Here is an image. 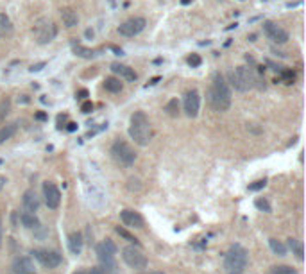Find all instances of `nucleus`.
Here are the masks:
<instances>
[{
  "label": "nucleus",
  "mask_w": 306,
  "mask_h": 274,
  "mask_svg": "<svg viewBox=\"0 0 306 274\" xmlns=\"http://www.w3.org/2000/svg\"><path fill=\"white\" fill-rule=\"evenodd\" d=\"M208 99H210L212 110L217 111V113L228 111L229 106H231V88H229L226 77L220 72H215L212 76V84H210Z\"/></svg>",
  "instance_id": "nucleus-1"
},
{
  "label": "nucleus",
  "mask_w": 306,
  "mask_h": 274,
  "mask_svg": "<svg viewBox=\"0 0 306 274\" xmlns=\"http://www.w3.org/2000/svg\"><path fill=\"white\" fill-rule=\"evenodd\" d=\"M129 137L142 147L149 145L152 140V124L145 111H134L129 120Z\"/></svg>",
  "instance_id": "nucleus-2"
},
{
  "label": "nucleus",
  "mask_w": 306,
  "mask_h": 274,
  "mask_svg": "<svg viewBox=\"0 0 306 274\" xmlns=\"http://www.w3.org/2000/svg\"><path fill=\"white\" fill-rule=\"evenodd\" d=\"M247 263H249V253L240 244L229 247L224 256V269L228 274H242L247 269Z\"/></svg>",
  "instance_id": "nucleus-3"
},
{
  "label": "nucleus",
  "mask_w": 306,
  "mask_h": 274,
  "mask_svg": "<svg viewBox=\"0 0 306 274\" xmlns=\"http://www.w3.org/2000/svg\"><path fill=\"white\" fill-rule=\"evenodd\" d=\"M117 246L113 244V240L106 238L104 242L97 244L95 247V253H97V258H99L100 269L104 274H118V265H117Z\"/></svg>",
  "instance_id": "nucleus-4"
},
{
  "label": "nucleus",
  "mask_w": 306,
  "mask_h": 274,
  "mask_svg": "<svg viewBox=\"0 0 306 274\" xmlns=\"http://www.w3.org/2000/svg\"><path fill=\"white\" fill-rule=\"evenodd\" d=\"M229 82L236 92H249L254 86H258L260 77L249 66H236L234 70L229 72Z\"/></svg>",
  "instance_id": "nucleus-5"
},
{
  "label": "nucleus",
  "mask_w": 306,
  "mask_h": 274,
  "mask_svg": "<svg viewBox=\"0 0 306 274\" xmlns=\"http://www.w3.org/2000/svg\"><path fill=\"white\" fill-rule=\"evenodd\" d=\"M111 156H113V159H115L118 165H122V167H133L134 161H136V153H134V149L131 147L126 140H122V138H118V140L113 142Z\"/></svg>",
  "instance_id": "nucleus-6"
},
{
  "label": "nucleus",
  "mask_w": 306,
  "mask_h": 274,
  "mask_svg": "<svg viewBox=\"0 0 306 274\" xmlns=\"http://www.w3.org/2000/svg\"><path fill=\"white\" fill-rule=\"evenodd\" d=\"M34 34H36L39 45L50 43L57 36V25L49 18H39L38 22L34 23Z\"/></svg>",
  "instance_id": "nucleus-7"
},
{
  "label": "nucleus",
  "mask_w": 306,
  "mask_h": 274,
  "mask_svg": "<svg viewBox=\"0 0 306 274\" xmlns=\"http://www.w3.org/2000/svg\"><path fill=\"white\" fill-rule=\"evenodd\" d=\"M122 260L127 263L131 269H138V271H142V269H145L147 265H149V260H147V256L144 254V251L136 246H126L124 247L122 249Z\"/></svg>",
  "instance_id": "nucleus-8"
},
{
  "label": "nucleus",
  "mask_w": 306,
  "mask_h": 274,
  "mask_svg": "<svg viewBox=\"0 0 306 274\" xmlns=\"http://www.w3.org/2000/svg\"><path fill=\"white\" fill-rule=\"evenodd\" d=\"M147 27V20L144 17H133L126 20L124 23H120V27H118V34H122L126 38H134V36H138L144 29Z\"/></svg>",
  "instance_id": "nucleus-9"
},
{
  "label": "nucleus",
  "mask_w": 306,
  "mask_h": 274,
  "mask_svg": "<svg viewBox=\"0 0 306 274\" xmlns=\"http://www.w3.org/2000/svg\"><path fill=\"white\" fill-rule=\"evenodd\" d=\"M31 254L47 269H56L57 265H61L63 262L61 254L57 251H52V249H34Z\"/></svg>",
  "instance_id": "nucleus-10"
},
{
  "label": "nucleus",
  "mask_w": 306,
  "mask_h": 274,
  "mask_svg": "<svg viewBox=\"0 0 306 274\" xmlns=\"http://www.w3.org/2000/svg\"><path fill=\"white\" fill-rule=\"evenodd\" d=\"M263 31L267 34V38L272 41V43H278V45H283L287 43L290 39L288 33L285 31L281 25H278L276 22H265L263 23Z\"/></svg>",
  "instance_id": "nucleus-11"
},
{
  "label": "nucleus",
  "mask_w": 306,
  "mask_h": 274,
  "mask_svg": "<svg viewBox=\"0 0 306 274\" xmlns=\"http://www.w3.org/2000/svg\"><path fill=\"white\" fill-rule=\"evenodd\" d=\"M43 197H45V204L50 210L59 208V204H61V192H59V188L54 183H50V181H45L43 183Z\"/></svg>",
  "instance_id": "nucleus-12"
},
{
  "label": "nucleus",
  "mask_w": 306,
  "mask_h": 274,
  "mask_svg": "<svg viewBox=\"0 0 306 274\" xmlns=\"http://www.w3.org/2000/svg\"><path fill=\"white\" fill-rule=\"evenodd\" d=\"M184 113L190 117V118H195L199 115V108H200V95L197 90H190L184 95Z\"/></svg>",
  "instance_id": "nucleus-13"
},
{
  "label": "nucleus",
  "mask_w": 306,
  "mask_h": 274,
  "mask_svg": "<svg viewBox=\"0 0 306 274\" xmlns=\"http://www.w3.org/2000/svg\"><path fill=\"white\" fill-rule=\"evenodd\" d=\"M120 220H122L124 224L129 226V228H134V230H142L145 226V220L144 217L136 212V210H122L120 212Z\"/></svg>",
  "instance_id": "nucleus-14"
},
{
  "label": "nucleus",
  "mask_w": 306,
  "mask_h": 274,
  "mask_svg": "<svg viewBox=\"0 0 306 274\" xmlns=\"http://www.w3.org/2000/svg\"><path fill=\"white\" fill-rule=\"evenodd\" d=\"M13 274H38L34 269L33 260L29 256H18L13 262Z\"/></svg>",
  "instance_id": "nucleus-15"
},
{
  "label": "nucleus",
  "mask_w": 306,
  "mask_h": 274,
  "mask_svg": "<svg viewBox=\"0 0 306 274\" xmlns=\"http://www.w3.org/2000/svg\"><path fill=\"white\" fill-rule=\"evenodd\" d=\"M22 203H23L25 212H29V214H36V212L39 210L41 201H39L38 194L34 192V190H25V194H23V197H22Z\"/></svg>",
  "instance_id": "nucleus-16"
},
{
  "label": "nucleus",
  "mask_w": 306,
  "mask_h": 274,
  "mask_svg": "<svg viewBox=\"0 0 306 274\" xmlns=\"http://www.w3.org/2000/svg\"><path fill=\"white\" fill-rule=\"evenodd\" d=\"M111 70H113V74H117V76H120L122 79H126V81H136V72L131 68V66H127V65H120V63H113L111 65Z\"/></svg>",
  "instance_id": "nucleus-17"
},
{
  "label": "nucleus",
  "mask_w": 306,
  "mask_h": 274,
  "mask_svg": "<svg viewBox=\"0 0 306 274\" xmlns=\"http://www.w3.org/2000/svg\"><path fill=\"white\" fill-rule=\"evenodd\" d=\"M83 246H84L83 233H79V231L70 233V236H68V249H70V253H72V254H81Z\"/></svg>",
  "instance_id": "nucleus-18"
},
{
  "label": "nucleus",
  "mask_w": 306,
  "mask_h": 274,
  "mask_svg": "<svg viewBox=\"0 0 306 274\" xmlns=\"http://www.w3.org/2000/svg\"><path fill=\"white\" fill-rule=\"evenodd\" d=\"M61 20H63V23L67 25L68 29H72V27H75L79 23V17H77V13L73 11L72 7H63L61 11Z\"/></svg>",
  "instance_id": "nucleus-19"
},
{
  "label": "nucleus",
  "mask_w": 306,
  "mask_h": 274,
  "mask_svg": "<svg viewBox=\"0 0 306 274\" xmlns=\"http://www.w3.org/2000/svg\"><path fill=\"white\" fill-rule=\"evenodd\" d=\"M18 131V122H11V124H6V126L0 127V145L6 143L7 140H11Z\"/></svg>",
  "instance_id": "nucleus-20"
},
{
  "label": "nucleus",
  "mask_w": 306,
  "mask_h": 274,
  "mask_svg": "<svg viewBox=\"0 0 306 274\" xmlns=\"http://www.w3.org/2000/svg\"><path fill=\"white\" fill-rule=\"evenodd\" d=\"M104 88H106L109 94H120L124 90V82L118 77H106L104 79Z\"/></svg>",
  "instance_id": "nucleus-21"
},
{
  "label": "nucleus",
  "mask_w": 306,
  "mask_h": 274,
  "mask_svg": "<svg viewBox=\"0 0 306 274\" xmlns=\"http://www.w3.org/2000/svg\"><path fill=\"white\" fill-rule=\"evenodd\" d=\"M20 220H22L23 228H27V230H36V228H39V219L36 217V214L23 212V214L20 215Z\"/></svg>",
  "instance_id": "nucleus-22"
},
{
  "label": "nucleus",
  "mask_w": 306,
  "mask_h": 274,
  "mask_svg": "<svg viewBox=\"0 0 306 274\" xmlns=\"http://www.w3.org/2000/svg\"><path fill=\"white\" fill-rule=\"evenodd\" d=\"M72 50L73 54L79 56V58H84V59H91V58H95V50L91 49H86V47H83V45L75 43V41H72Z\"/></svg>",
  "instance_id": "nucleus-23"
},
{
  "label": "nucleus",
  "mask_w": 306,
  "mask_h": 274,
  "mask_svg": "<svg viewBox=\"0 0 306 274\" xmlns=\"http://www.w3.org/2000/svg\"><path fill=\"white\" fill-rule=\"evenodd\" d=\"M288 247L292 249L297 260H303L305 258V246H303V242L297 240V238H288Z\"/></svg>",
  "instance_id": "nucleus-24"
},
{
  "label": "nucleus",
  "mask_w": 306,
  "mask_h": 274,
  "mask_svg": "<svg viewBox=\"0 0 306 274\" xmlns=\"http://www.w3.org/2000/svg\"><path fill=\"white\" fill-rule=\"evenodd\" d=\"M269 246H270L274 254H278V256H285L287 254V246H285L283 242L276 240V238H269Z\"/></svg>",
  "instance_id": "nucleus-25"
},
{
  "label": "nucleus",
  "mask_w": 306,
  "mask_h": 274,
  "mask_svg": "<svg viewBox=\"0 0 306 274\" xmlns=\"http://www.w3.org/2000/svg\"><path fill=\"white\" fill-rule=\"evenodd\" d=\"M269 274H297V271L290 265H274L269 269Z\"/></svg>",
  "instance_id": "nucleus-26"
},
{
  "label": "nucleus",
  "mask_w": 306,
  "mask_h": 274,
  "mask_svg": "<svg viewBox=\"0 0 306 274\" xmlns=\"http://www.w3.org/2000/svg\"><path fill=\"white\" fill-rule=\"evenodd\" d=\"M115 231H117V233H118V235H120V236H122V238H126V240H127V242H131L133 246L140 247L138 238H136V236H134V235H131V233H129L127 230H124V228H120V226H117V228H115Z\"/></svg>",
  "instance_id": "nucleus-27"
},
{
  "label": "nucleus",
  "mask_w": 306,
  "mask_h": 274,
  "mask_svg": "<svg viewBox=\"0 0 306 274\" xmlns=\"http://www.w3.org/2000/svg\"><path fill=\"white\" fill-rule=\"evenodd\" d=\"M165 111H167L168 117H178L179 115V102L178 99H170L165 104Z\"/></svg>",
  "instance_id": "nucleus-28"
},
{
  "label": "nucleus",
  "mask_w": 306,
  "mask_h": 274,
  "mask_svg": "<svg viewBox=\"0 0 306 274\" xmlns=\"http://www.w3.org/2000/svg\"><path fill=\"white\" fill-rule=\"evenodd\" d=\"M9 110H11V100H9V97H6V99H2V102H0V124L4 122Z\"/></svg>",
  "instance_id": "nucleus-29"
},
{
  "label": "nucleus",
  "mask_w": 306,
  "mask_h": 274,
  "mask_svg": "<svg viewBox=\"0 0 306 274\" xmlns=\"http://www.w3.org/2000/svg\"><path fill=\"white\" fill-rule=\"evenodd\" d=\"M254 206H256L258 210L265 212V214H270V212H272V206H270V203H269L265 197H258L256 201H254Z\"/></svg>",
  "instance_id": "nucleus-30"
},
{
  "label": "nucleus",
  "mask_w": 306,
  "mask_h": 274,
  "mask_svg": "<svg viewBox=\"0 0 306 274\" xmlns=\"http://www.w3.org/2000/svg\"><path fill=\"white\" fill-rule=\"evenodd\" d=\"M281 79L285 81V84H294L295 72L290 70V68H283V70H281Z\"/></svg>",
  "instance_id": "nucleus-31"
},
{
  "label": "nucleus",
  "mask_w": 306,
  "mask_h": 274,
  "mask_svg": "<svg viewBox=\"0 0 306 274\" xmlns=\"http://www.w3.org/2000/svg\"><path fill=\"white\" fill-rule=\"evenodd\" d=\"M0 29H4V31H11L13 29V23L6 13H0Z\"/></svg>",
  "instance_id": "nucleus-32"
},
{
  "label": "nucleus",
  "mask_w": 306,
  "mask_h": 274,
  "mask_svg": "<svg viewBox=\"0 0 306 274\" xmlns=\"http://www.w3.org/2000/svg\"><path fill=\"white\" fill-rule=\"evenodd\" d=\"M265 185H267V179H265V177H263V179L254 181V183H251L249 185V192H258V190L265 188Z\"/></svg>",
  "instance_id": "nucleus-33"
},
{
  "label": "nucleus",
  "mask_w": 306,
  "mask_h": 274,
  "mask_svg": "<svg viewBox=\"0 0 306 274\" xmlns=\"http://www.w3.org/2000/svg\"><path fill=\"white\" fill-rule=\"evenodd\" d=\"M200 63H202V59H200L199 54H192L188 58V65L192 66V68H197V66H200Z\"/></svg>",
  "instance_id": "nucleus-34"
},
{
  "label": "nucleus",
  "mask_w": 306,
  "mask_h": 274,
  "mask_svg": "<svg viewBox=\"0 0 306 274\" xmlns=\"http://www.w3.org/2000/svg\"><path fill=\"white\" fill-rule=\"evenodd\" d=\"M81 111H83V113H91V111H93V102H91V100H84L83 106H81Z\"/></svg>",
  "instance_id": "nucleus-35"
},
{
  "label": "nucleus",
  "mask_w": 306,
  "mask_h": 274,
  "mask_svg": "<svg viewBox=\"0 0 306 274\" xmlns=\"http://www.w3.org/2000/svg\"><path fill=\"white\" fill-rule=\"evenodd\" d=\"M43 66H45V63H36V65H33L31 68H29V70H31V72H39L41 68H43Z\"/></svg>",
  "instance_id": "nucleus-36"
},
{
  "label": "nucleus",
  "mask_w": 306,
  "mask_h": 274,
  "mask_svg": "<svg viewBox=\"0 0 306 274\" xmlns=\"http://www.w3.org/2000/svg\"><path fill=\"white\" fill-rule=\"evenodd\" d=\"M86 274H104V273H102V269L100 267H91Z\"/></svg>",
  "instance_id": "nucleus-37"
},
{
  "label": "nucleus",
  "mask_w": 306,
  "mask_h": 274,
  "mask_svg": "<svg viewBox=\"0 0 306 274\" xmlns=\"http://www.w3.org/2000/svg\"><path fill=\"white\" fill-rule=\"evenodd\" d=\"M77 95H79V99H86V97H88V90H79Z\"/></svg>",
  "instance_id": "nucleus-38"
},
{
  "label": "nucleus",
  "mask_w": 306,
  "mask_h": 274,
  "mask_svg": "<svg viewBox=\"0 0 306 274\" xmlns=\"http://www.w3.org/2000/svg\"><path fill=\"white\" fill-rule=\"evenodd\" d=\"M67 129H68V131H70V133L75 131V129H77V124H75V122H70V124H68V126H67Z\"/></svg>",
  "instance_id": "nucleus-39"
},
{
  "label": "nucleus",
  "mask_w": 306,
  "mask_h": 274,
  "mask_svg": "<svg viewBox=\"0 0 306 274\" xmlns=\"http://www.w3.org/2000/svg\"><path fill=\"white\" fill-rule=\"evenodd\" d=\"M6 183H7L6 177H4V176H0V190H2V188L6 187Z\"/></svg>",
  "instance_id": "nucleus-40"
},
{
  "label": "nucleus",
  "mask_w": 306,
  "mask_h": 274,
  "mask_svg": "<svg viewBox=\"0 0 306 274\" xmlns=\"http://www.w3.org/2000/svg\"><path fill=\"white\" fill-rule=\"evenodd\" d=\"M36 118H38V120H47V115L39 111V113H36Z\"/></svg>",
  "instance_id": "nucleus-41"
},
{
  "label": "nucleus",
  "mask_w": 306,
  "mask_h": 274,
  "mask_svg": "<svg viewBox=\"0 0 306 274\" xmlns=\"http://www.w3.org/2000/svg\"><path fill=\"white\" fill-rule=\"evenodd\" d=\"M0 247H2V215H0Z\"/></svg>",
  "instance_id": "nucleus-42"
},
{
  "label": "nucleus",
  "mask_w": 306,
  "mask_h": 274,
  "mask_svg": "<svg viewBox=\"0 0 306 274\" xmlns=\"http://www.w3.org/2000/svg\"><path fill=\"white\" fill-rule=\"evenodd\" d=\"M158 81H160V77H154V79H150V82H149V84H150V86H152V84H156Z\"/></svg>",
  "instance_id": "nucleus-43"
},
{
  "label": "nucleus",
  "mask_w": 306,
  "mask_h": 274,
  "mask_svg": "<svg viewBox=\"0 0 306 274\" xmlns=\"http://www.w3.org/2000/svg\"><path fill=\"white\" fill-rule=\"evenodd\" d=\"M190 2H192V0H181V4H183V6H188Z\"/></svg>",
  "instance_id": "nucleus-44"
},
{
  "label": "nucleus",
  "mask_w": 306,
  "mask_h": 274,
  "mask_svg": "<svg viewBox=\"0 0 306 274\" xmlns=\"http://www.w3.org/2000/svg\"><path fill=\"white\" fill-rule=\"evenodd\" d=\"M73 274H86V271H83V269H81V271H75Z\"/></svg>",
  "instance_id": "nucleus-45"
},
{
  "label": "nucleus",
  "mask_w": 306,
  "mask_h": 274,
  "mask_svg": "<svg viewBox=\"0 0 306 274\" xmlns=\"http://www.w3.org/2000/svg\"><path fill=\"white\" fill-rule=\"evenodd\" d=\"M149 274H165V273H160V271H156V273H149Z\"/></svg>",
  "instance_id": "nucleus-46"
},
{
  "label": "nucleus",
  "mask_w": 306,
  "mask_h": 274,
  "mask_svg": "<svg viewBox=\"0 0 306 274\" xmlns=\"http://www.w3.org/2000/svg\"><path fill=\"white\" fill-rule=\"evenodd\" d=\"M238 2H244V0H238Z\"/></svg>",
  "instance_id": "nucleus-47"
},
{
  "label": "nucleus",
  "mask_w": 306,
  "mask_h": 274,
  "mask_svg": "<svg viewBox=\"0 0 306 274\" xmlns=\"http://www.w3.org/2000/svg\"><path fill=\"white\" fill-rule=\"evenodd\" d=\"M0 163H2V159H0Z\"/></svg>",
  "instance_id": "nucleus-48"
}]
</instances>
